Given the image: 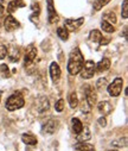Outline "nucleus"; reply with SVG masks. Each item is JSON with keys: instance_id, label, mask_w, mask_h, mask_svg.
I'll list each match as a JSON object with an SVG mask.
<instances>
[{"instance_id": "f257e3e1", "label": "nucleus", "mask_w": 128, "mask_h": 151, "mask_svg": "<svg viewBox=\"0 0 128 151\" xmlns=\"http://www.w3.org/2000/svg\"><path fill=\"white\" fill-rule=\"evenodd\" d=\"M84 64V58L78 48H75L70 55H69V62H68V71L71 75H76L81 71L82 67Z\"/></svg>"}, {"instance_id": "f03ea898", "label": "nucleus", "mask_w": 128, "mask_h": 151, "mask_svg": "<svg viewBox=\"0 0 128 151\" xmlns=\"http://www.w3.org/2000/svg\"><path fill=\"white\" fill-rule=\"evenodd\" d=\"M24 105H25V100H24V98H23V95H21L20 93H14V94H12V95L7 99V101H6V108H7L9 111H11V112L21 108Z\"/></svg>"}, {"instance_id": "7ed1b4c3", "label": "nucleus", "mask_w": 128, "mask_h": 151, "mask_svg": "<svg viewBox=\"0 0 128 151\" xmlns=\"http://www.w3.org/2000/svg\"><path fill=\"white\" fill-rule=\"evenodd\" d=\"M95 70H96V67H95V63L93 61H87L82 69H81V76L82 79H85V80H88V79H92L94 76V74H95Z\"/></svg>"}, {"instance_id": "20e7f679", "label": "nucleus", "mask_w": 128, "mask_h": 151, "mask_svg": "<svg viewBox=\"0 0 128 151\" xmlns=\"http://www.w3.org/2000/svg\"><path fill=\"white\" fill-rule=\"evenodd\" d=\"M122 86H123V80L121 78H116L108 87H107V91L109 93L110 96H119L121 94V91H122Z\"/></svg>"}, {"instance_id": "39448f33", "label": "nucleus", "mask_w": 128, "mask_h": 151, "mask_svg": "<svg viewBox=\"0 0 128 151\" xmlns=\"http://www.w3.org/2000/svg\"><path fill=\"white\" fill-rule=\"evenodd\" d=\"M58 120H56V119H50V120H48L44 125H43V129H41V131L44 132L45 134H54L56 131H57V129H58Z\"/></svg>"}, {"instance_id": "423d86ee", "label": "nucleus", "mask_w": 128, "mask_h": 151, "mask_svg": "<svg viewBox=\"0 0 128 151\" xmlns=\"http://www.w3.org/2000/svg\"><path fill=\"white\" fill-rule=\"evenodd\" d=\"M83 87H84V94H85L84 99L88 101V104L90 106H94L95 102H96V92H95V89L89 85L83 86Z\"/></svg>"}, {"instance_id": "0eeeda50", "label": "nucleus", "mask_w": 128, "mask_h": 151, "mask_svg": "<svg viewBox=\"0 0 128 151\" xmlns=\"http://www.w3.org/2000/svg\"><path fill=\"white\" fill-rule=\"evenodd\" d=\"M84 23V18H78V19H67L64 23V26L68 31H76L82 24Z\"/></svg>"}, {"instance_id": "6e6552de", "label": "nucleus", "mask_w": 128, "mask_h": 151, "mask_svg": "<svg viewBox=\"0 0 128 151\" xmlns=\"http://www.w3.org/2000/svg\"><path fill=\"white\" fill-rule=\"evenodd\" d=\"M48 20L50 24H55L58 22V14L56 13L52 0H48Z\"/></svg>"}, {"instance_id": "1a4fd4ad", "label": "nucleus", "mask_w": 128, "mask_h": 151, "mask_svg": "<svg viewBox=\"0 0 128 151\" xmlns=\"http://www.w3.org/2000/svg\"><path fill=\"white\" fill-rule=\"evenodd\" d=\"M4 25H5V29H6L7 31H14V30H17V29L20 26L19 22H18L14 17H12V16H7V17H6Z\"/></svg>"}, {"instance_id": "9d476101", "label": "nucleus", "mask_w": 128, "mask_h": 151, "mask_svg": "<svg viewBox=\"0 0 128 151\" xmlns=\"http://www.w3.org/2000/svg\"><path fill=\"white\" fill-rule=\"evenodd\" d=\"M61 74H62V71H61V68H59L58 63L52 62L51 65H50V76H51V79H52L54 82H57L59 80Z\"/></svg>"}, {"instance_id": "9b49d317", "label": "nucleus", "mask_w": 128, "mask_h": 151, "mask_svg": "<svg viewBox=\"0 0 128 151\" xmlns=\"http://www.w3.org/2000/svg\"><path fill=\"white\" fill-rule=\"evenodd\" d=\"M97 108H99V112L101 113V114H103V116L110 114L112 111H113V106H112V104L109 101H101L99 104Z\"/></svg>"}, {"instance_id": "f8f14e48", "label": "nucleus", "mask_w": 128, "mask_h": 151, "mask_svg": "<svg viewBox=\"0 0 128 151\" xmlns=\"http://www.w3.org/2000/svg\"><path fill=\"white\" fill-rule=\"evenodd\" d=\"M90 138H92V132H90V130H89L87 126H83L82 131L77 134L76 140H77L78 143H81V142H87V140H89Z\"/></svg>"}, {"instance_id": "ddd939ff", "label": "nucleus", "mask_w": 128, "mask_h": 151, "mask_svg": "<svg viewBox=\"0 0 128 151\" xmlns=\"http://www.w3.org/2000/svg\"><path fill=\"white\" fill-rule=\"evenodd\" d=\"M24 6H25V3L23 1V0H12V1H10L9 6H7V12H9V13H12V12H14L17 9L24 7Z\"/></svg>"}, {"instance_id": "4468645a", "label": "nucleus", "mask_w": 128, "mask_h": 151, "mask_svg": "<svg viewBox=\"0 0 128 151\" xmlns=\"http://www.w3.org/2000/svg\"><path fill=\"white\" fill-rule=\"evenodd\" d=\"M95 67H96L97 71H100V73L107 71V70L110 68V60H109V58H103V60H101L97 64H95Z\"/></svg>"}, {"instance_id": "2eb2a0df", "label": "nucleus", "mask_w": 128, "mask_h": 151, "mask_svg": "<svg viewBox=\"0 0 128 151\" xmlns=\"http://www.w3.org/2000/svg\"><path fill=\"white\" fill-rule=\"evenodd\" d=\"M36 57H37V49H36V48H31V49L26 52V55H25V65L31 64V63L34 61Z\"/></svg>"}, {"instance_id": "dca6fc26", "label": "nucleus", "mask_w": 128, "mask_h": 151, "mask_svg": "<svg viewBox=\"0 0 128 151\" xmlns=\"http://www.w3.org/2000/svg\"><path fill=\"white\" fill-rule=\"evenodd\" d=\"M75 150L76 151H96L95 147L92 144H87L84 142H81L78 144L75 145Z\"/></svg>"}, {"instance_id": "f3484780", "label": "nucleus", "mask_w": 128, "mask_h": 151, "mask_svg": "<svg viewBox=\"0 0 128 151\" xmlns=\"http://www.w3.org/2000/svg\"><path fill=\"white\" fill-rule=\"evenodd\" d=\"M21 140L27 145H36L37 144V137L31 133H24L21 136Z\"/></svg>"}, {"instance_id": "a211bd4d", "label": "nucleus", "mask_w": 128, "mask_h": 151, "mask_svg": "<svg viewBox=\"0 0 128 151\" xmlns=\"http://www.w3.org/2000/svg\"><path fill=\"white\" fill-rule=\"evenodd\" d=\"M71 124H72V130L75 131L76 134H78V133L82 131V129H83L82 122H81L78 118H72V119H71Z\"/></svg>"}, {"instance_id": "6ab92c4d", "label": "nucleus", "mask_w": 128, "mask_h": 151, "mask_svg": "<svg viewBox=\"0 0 128 151\" xmlns=\"http://www.w3.org/2000/svg\"><path fill=\"white\" fill-rule=\"evenodd\" d=\"M103 20H106L110 24H115L116 23V14L113 11H107L103 13Z\"/></svg>"}, {"instance_id": "aec40b11", "label": "nucleus", "mask_w": 128, "mask_h": 151, "mask_svg": "<svg viewBox=\"0 0 128 151\" xmlns=\"http://www.w3.org/2000/svg\"><path fill=\"white\" fill-rule=\"evenodd\" d=\"M101 38H102V33L100 30H93L89 35V40L92 42H95V43H99L101 41Z\"/></svg>"}, {"instance_id": "412c9836", "label": "nucleus", "mask_w": 128, "mask_h": 151, "mask_svg": "<svg viewBox=\"0 0 128 151\" xmlns=\"http://www.w3.org/2000/svg\"><path fill=\"white\" fill-rule=\"evenodd\" d=\"M49 109V100L46 98H41L39 100V106H38V111L41 113V112H45Z\"/></svg>"}, {"instance_id": "4be33fe9", "label": "nucleus", "mask_w": 128, "mask_h": 151, "mask_svg": "<svg viewBox=\"0 0 128 151\" xmlns=\"http://www.w3.org/2000/svg\"><path fill=\"white\" fill-rule=\"evenodd\" d=\"M57 35L62 41H68V38H69V31L64 27H58L57 29Z\"/></svg>"}, {"instance_id": "5701e85b", "label": "nucleus", "mask_w": 128, "mask_h": 151, "mask_svg": "<svg viewBox=\"0 0 128 151\" xmlns=\"http://www.w3.org/2000/svg\"><path fill=\"white\" fill-rule=\"evenodd\" d=\"M69 104H70L71 108H76L78 106V98H77V94L75 92L70 93V95H69Z\"/></svg>"}, {"instance_id": "b1692460", "label": "nucleus", "mask_w": 128, "mask_h": 151, "mask_svg": "<svg viewBox=\"0 0 128 151\" xmlns=\"http://www.w3.org/2000/svg\"><path fill=\"white\" fill-rule=\"evenodd\" d=\"M101 27H102V30H103V31H106V32H108V33H110V32H114V31H115V29H114L113 24H110V23H108V22H106V20H103V22L101 23Z\"/></svg>"}, {"instance_id": "393cba45", "label": "nucleus", "mask_w": 128, "mask_h": 151, "mask_svg": "<svg viewBox=\"0 0 128 151\" xmlns=\"http://www.w3.org/2000/svg\"><path fill=\"white\" fill-rule=\"evenodd\" d=\"M110 0H96L94 3V10L95 11H100L103 6H106L107 4H109Z\"/></svg>"}, {"instance_id": "a878e982", "label": "nucleus", "mask_w": 128, "mask_h": 151, "mask_svg": "<svg viewBox=\"0 0 128 151\" xmlns=\"http://www.w3.org/2000/svg\"><path fill=\"white\" fill-rule=\"evenodd\" d=\"M92 107H93V106H90L87 100L83 99V101L81 102V111H82L83 113H89V112L92 111Z\"/></svg>"}, {"instance_id": "bb28decb", "label": "nucleus", "mask_w": 128, "mask_h": 151, "mask_svg": "<svg viewBox=\"0 0 128 151\" xmlns=\"http://www.w3.org/2000/svg\"><path fill=\"white\" fill-rule=\"evenodd\" d=\"M7 54H9V50H7L6 45H5V44H3V43H0V60L6 58Z\"/></svg>"}, {"instance_id": "cd10ccee", "label": "nucleus", "mask_w": 128, "mask_h": 151, "mask_svg": "<svg viewBox=\"0 0 128 151\" xmlns=\"http://www.w3.org/2000/svg\"><path fill=\"white\" fill-rule=\"evenodd\" d=\"M0 74H1L3 78H5V79L10 76V70H9V68H7L6 64H1V65H0Z\"/></svg>"}, {"instance_id": "c85d7f7f", "label": "nucleus", "mask_w": 128, "mask_h": 151, "mask_svg": "<svg viewBox=\"0 0 128 151\" xmlns=\"http://www.w3.org/2000/svg\"><path fill=\"white\" fill-rule=\"evenodd\" d=\"M121 14H122V18L127 19L128 18V1L124 0L123 4H122V11H121Z\"/></svg>"}, {"instance_id": "c756f323", "label": "nucleus", "mask_w": 128, "mask_h": 151, "mask_svg": "<svg viewBox=\"0 0 128 151\" xmlns=\"http://www.w3.org/2000/svg\"><path fill=\"white\" fill-rule=\"evenodd\" d=\"M55 109L57 112H62L64 109V100L63 99H59L56 104H55Z\"/></svg>"}, {"instance_id": "7c9ffc66", "label": "nucleus", "mask_w": 128, "mask_h": 151, "mask_svg": "<svg viewBox=\"0 0 128 151\" xmlns=\"http://www.w3.org/2000/svg\"><path fill=\"white\" fill-rule=\"evenodd\" d=\"M114 146H117V147H122V146H127V139L126 138H123V139H120L119 142H116V140H114L113 143H112Z\"/></svg>"}, {"instance_id": "2f4dec72", "label": "nucleus", "mask_w": 128, "mask_h": 151, "mask_svg": "<svg viewBox=\"0 0 128 151\" xmlns=\"http://www.w3.org/2000/svg\"><path fill=\"white\" fill-rule=\"evenodd\" d=\"M31 10L33 11V14H34V16H38V14L40 13V7H39V4L33 3V4L31 5Z\"/></svg>"}, {"instance_id": "473e14b6", "label": "nucleus", "mask_w": 128, "mask_h": 151, "mask_svg": "<svg viewBox=\"0 0 128 151\" xmlns=\"http://www.w3.org/2000/svg\"><path fill=\"white\" fill-rule=\"evenodd\" d=\"M107 86V79H100L99 81H97V83H96V87L99 88V89H102L103 87H106Z\"/></svg>"}, {"instance_id": "72a5a7b5", "label": "nucleus", "mask_w": 128, "mask_h": 151, "mask_svg": "<svg viewBox=\"0 0 128 151\" xmlns=\"http://www.w3.org/2000/svg\"><path fill=\"white\" fill-rule=\"evenodd\" d=\"M97 122H99V124H100L102 127H104V126L107 125V120H106V118H104V117H101V118H100Z\"/></svg>"}, {"instance_id": "f704fd0d", "label": "nucleus", "mask_w": 128, "mask_h": 151, "mask_svg": "<svg viewBox=\"0 0 128 151\" xmlns=\"http://www.w3.org/2000/svg\"><path fill=\"white\" fill-rule=\"evenodd\" d=\"M3 12H4V6H3L1 4H0V14H1Z\"/></svg>"}, {"instance_id": "c9c22d12", "label": "nucleus", "mask_w": 128, "mask_h": 151, "mask_svg": "<svg viewBox=\"0 0 128 151\" xmlns=\"http://www.w3.org/2000/svg\"><path fill=\"white\" fill-rule=\"evenodd\" d=\"M1 95H3V92L0 91V100H1Z\"/></svg>"}, {"instance_id": "e433bc0d", "label": "nucleus", "mask_w": 128, "mask_h": 151, "mask_svg": "<svg viewBox=\"0 0 128 151\" xmlns=\"http://www.w3.org/2000/svg\"><path fill=\"white\" fill-rule=\"evenodd\" d=\"M109 151H116V150H109Z\"/></svg>"}]
</instances>
